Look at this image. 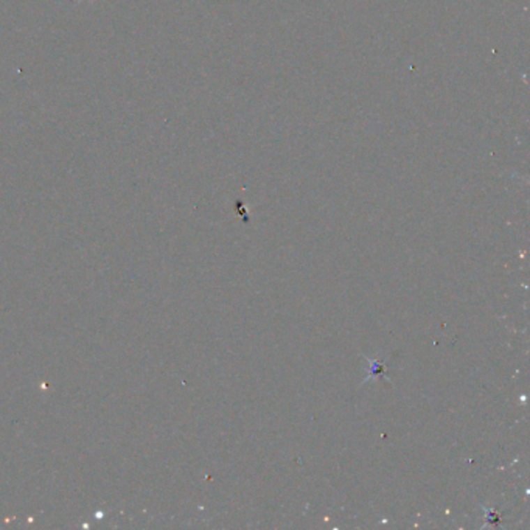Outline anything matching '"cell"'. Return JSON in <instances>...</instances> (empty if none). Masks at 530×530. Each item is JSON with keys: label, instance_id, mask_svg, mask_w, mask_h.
<instances>
[{"label": "cell", "instance_id": "1", "mask_svg": "<svg viewBox=\"0 0 530 530\" xmlns=\"http://www.w3.org/2000/svg\"><path fill=\"white\" fill-rule=\"evenodd\" d=\"M370 365H372V370L369 375H375V373H384V364L383 363H378V361H370Z\"/></svg>", "mask_w": 530, "mask_h": 530}]
</instances>
